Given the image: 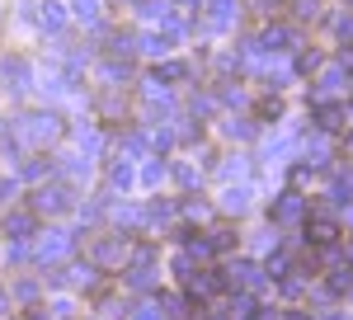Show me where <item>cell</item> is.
Here are the masks:
<instances>
[{"label":"cell","mask_w":353,"mask_h":320,"mask_svg":"<svg viewBox=\"0 0 353 320\" xmlns=\"http://www.w3.org/2000/svg\"><path fill=\"white\" fill-rule=\"evenodd\" d=\"M57 132H61V118H57V113H24V118L14 123V137L28 141V146H48Z\"/></svg>","instance_id":"6da1fadb"},{"label":"cell","mask_w":353,"mask_h":320,"mask_svg":"<svg viewBox=\"0 0 353 320\" xmlns=\"http://www.w3.org/2000/svg\"><path fill=\"white\" fill-rule=\"evenodd\" d=\"M33 208H38V212H66V208H71V188L43 184V188H38V198H33Z\"/></svg>","instance_id":"7a4b0ae2"},{"label":"cell","mask_w":353,"mask_h":320,"mask_svg":"<svg viewBox=\"0 0 353 320\" xmlns=\"http://www.w3.org/2000/svg\"><path fill=\"white\" fill-rule=\"evenodd\" d=\"M0 76H5V85H10V90H28L33 71H28V61H24V57H10V61L0 66Z\"/></svg>","instance_id":"3957f363"},{"label":"cell","mask_w":353,"mask_h":320,"mask_svg":"<svg viewBox=\"0 0 353 320\" xmlns=\"http://www.w3.org/2000/svg\"><path fill=\"white\" fill-rule=\"evenodd\" d=\"M66 250H71V236H66V231H48V236L38 240V259H43V264H48V259H61Z\"/></svg>","instance_id":"277c9868"},{"label":"cell","mask_w":353,"mask_h":320,"mask_svg":"<svg viewBox=\"0 0 353 320\" xmlns=\"http://www.w3.org/2000/svg\"><path fill=\"white\" fill-rule=\"evenodd\" d=\"M254 48H264V52H292V48H297V38H292L288 28L273 24V28H264V38H259Z\"/></svg>","instance_id":"5b68a950"},{"label":"cell","mask_w":353,"mask_h":320,"mask_svg":"<svg viewBox=\"0 0 353 320\" xmlns=\"http://www.w3.org/2000/svg\"><path fill=\"white\" fill-rule=\"evenodd\" d=\"M306 236L316 240V245H334V236H339V226H334V217H311V221H306Z\"/></svg>","instance_id":"8992f818"},{"label":"cell","mask_w":353,"mask_h":320,"mask_svg":"<svg viewBox=\"0 0 353 320\" xmlns=\"http://www.w3.org/2000/svg\"><path fill=\"white\" fill-rule=\"evenodd\" d=\"M306 212V203H301V193H283L278 203H273V221H297Z\"/></svg>","instance_id":"52a82bcc"},{"label":"cell","mask_w":353,"mask_h":320,"mask_svg":"<svg viewBox=\"0 0 353 320\" xmlns=\"http://www.w3.org/2000/svg\"><path fill=\"white\" fill-rule=\"evenodd\" d=\"M189 292L203 301V297L221 292V278H217V273H189Z\"/></svg>","instance_id":"ba28073f"},{"label":"cell","mask_w":353,"mask_h":320,"mask_svg":"<svg viewBox=\"0 0 353 320\" xmlns=\"http://www.w3.org/2000/svg\"><path fill=\"white\" fill-rule=\"evenodd\" d=\"M231 278H236L241 288H259V283H264L259 264H250V259H236V264H231Z\"/></svg>","instance_id":"9c48e42d"},{"label":"cell","mask_w":353,"mask_h":320,"mask_svg":"<svg viewBox=\"0 0 353 320\" xmlns=\"http://www.w3.org/2000/svg\"><path fill=\"white\" fill-rule=\"evenodd\" d=\"M311 108H316L321 132H334V128H339V118H344V108H339V104H325V99H321V104H311Z\"/></svg>","instance_id":"30bf717a"},{"label":"cell","mask_w":353,"mask_h":320,"mask_svg":"<svg viewBox=\"0 0 353 320\" xmlns=\"http://www.w3.org/2000/svg\"><path fill=\"white\" fill-rule=\"evenodd\" d=\"M5 231H10L14 240H28V236H33V217H28V212H10V217H5Z\"/></svg>","instance_id":"8fae6325"},{"label":"cell","mask_w":353,"mask_h":320,"mask_svg":"<svg viewBox=\"0 0 353 320\" xmlns=\"http://www.w3.org/2000/svg\"><path fill=\"white\" fill-rule=\"evenodd\" d=\"M76 19L81 24H99L104 19V0H76Z\"/></svg>","instance_id":"7c38bea8"},{"label":"cell","mask_w":353,"mask_h":320,"mask_svg":"<svg viewBox=\"0 0 353 320\" xmlns=\"http://www.w3.org/2000/svg\"><path fill=\"white\" fill-rule=\"evenodd\" d=\"M170 48H174L170 33H146V38H141V52H151V57H165Z\"/></svg>","instance_id":"4fadbf2b"},{"label":"cell","mask_w":353,"mask_h":320,"mask_svg":"<svg viewBox=\"0 0 353 320\" xmlns=\"http://www.w3.org/2000/svg\"><path fill=\"white\" fill-rule=\"evenodd\" d=\"M221 208H226V212H245V208H250V188H226V193H221Z\"/></svg>","instance_id":"5bb4252c"},{"label":"cell","mask_w":353,"mask_h":320,"mask_svg":"<svg viewBox=\"0 0 353 320\" xmlns=\"http://www.w3.org/2000/svg\"><path fill=\"white\" fill-rule=\"evenodd\" d=\"M94 254H99V264H123V254H128V245H123V240H104V245H99Z\"/></svg>","instance_id":"9a60e30c"},{"label":"cell","mask_w":353,"mask_h":320,"mask_svg":"<svg viewBox=\"0 0 353 320\" xmlns=\"http://www.w3.org/2000/svg\"><path fill=\"white\" fill-rule=\"evenodd\" d=\"M109 184L118 188V193H128V188H132V165H128V160H118V165L109 170Z\"/></svg>","instance_id":"2e32d148"},{"label":"cell","mask_w":353,"mask_h":320,"mask_svg":"<svg viewBox=\"0 0 353 320\" xmlns=\"http://www.w3.org/2000/svg\"><path fill=\"white\" fill-rule=\"evenodd\" d=\"M38 24L48 28V33H57V28L66 24V14H61V5H52V0H48V5H43V14H38Z\"/></svg>","instance_id":"e0dca14e"},{"label":"cell","mask_w":353,"mask_h":320,"mask_svg":"<svg viewBox=\"0 0 353 320\" xmlns=\"http://www.w3.org/2000/svg\"><path fill=\"white\" fill-rule=\"evenodd\" d=\"M330 198H334L339 208H349V198H353V174H339V179L330 184Z\"/></svg>","instance_id":"ac0fdd59"},{"label":"cell","mask_w":353,"mask_h":320,"mask_svg":"<svg viewBox=\"0 0 353 320\" xmlns=\"http://www.w3.org/2000/svg\"><path fill=\"white\" fill-rule=\"evenodd\" d=\"M254 132H259V128H254L250 118H231V123H226V137H241V141H250Z\"/></svg>","instance_id":"d6986e66"},{"label":"cell","mask_w":353,"mask_h":320,"mask_svg":"<svg viewBox=\"0 0 353 320\" xmlns=\"http://www.w3.org/2000/svg\"><path fill=\"white\" fill-rule=\"evenodd\" d=\"M161 179H165V160H151V165L141 170V184H146V188H156Z\"/></svg>","instance_id":"ffe728a7"},{"label":"cell","mask_w":353,"mask_h":320,"mask_svg":"<svg viewBox=\"0 0 353 320\" xmlns=\"http://www.w3.org/2000/svg\"><path fill=\"white\" fill-rule=\"evenodd\" d=\"M184 76H189V66H184V61H170V66L156 71V80H184Z\"/></svg>","instance_id":"44dd1931"},{"label":"cell","mask_w":353,"mask_h":320,"mask_svg":"<svg viewBox=\"0 0 353 320\" xmlns=\"http://www.w3.org/2000/svg\"><path fill=\"white\" fill-rule=\"evenodd\" d=\"M245 174V160L236 156V160H226V165H221V179H241Z\"/></svg>","instance_id":"7402d4cb"},{"label":"cell","mask_w":353,"mask_h":320,"mask_svg":"<svg viewBox=\"0 0 353 320\" xmlns=\"http://www.w3.org/2000/svg\"><path fill=\"white\" fill-rule=\"evenodd\" d=\"M208 254H212L208 240H189V259H208Z\"/></svg>","instance_id":"603a6c76"},{"label":"cell","mask_w":353,"mask_h":320,"mask_svg":"<svg viewBox=\"0 0 353 320\" xmlns=\"http://www.w3.org/2000/svg\"><path fill=\"white\" fill-rule=\"evenodd\" d=\"M316 10H321L316 0H297V14H301V19H316Z\"/></svg>","instance_id":"cb8c5ba5"},{"label":"cell","mask_w":353,"mask_h":320,"mask_svg":"<svg viewBox=\"0 0 353 320\" xmlns=\"http://www.w3.org/2000/svg\"><path fill=\"white\" fill-rule=\"evenodd\" d=\"M334 28H339L344 38H353V14H339V19H334Z\"/></svg>","instance_id":"d4e9b609"},{"label":"cell","mask_w":353,"mask_h":320,"mask_svg":"<svg viewBox=\"0 0 353 320\" xmlns=\"http://www.w3.org/2000/svg\"><path fill=\"white\" fill-rule=\"evenodd\" d=\"M179 184H198V170L193 165H179Z\"/></svg>","instance_id":"484cf974"},{"label":"cell","mask_w":353,"mask_h":320,"mask_svg":"<svg viewBox=\"0 0 353 320\" xmlns=\"http://www.w3.org/2000/svg\"><path fill=\"white\" fill-rule=\"evenodd\" d=\"M123 146H128V156H141V146H146V141H141V137L132 132V137H128V141H123Z\"/></svg>","instance_id":"4316f807"},{"label":"cell","mask_w":353,"mask_h":320,"mask_svg":"<svg viewBox=\"0 0 353 320\" xmlns=\"http://www.w3.org/2000/svg\"><path fill=\"white\" fill-rule=\"evenodd\" d=\"M259 113H264V118H278V113H283V104H278V99H264V108H259Z\"/></svg>","instance_id":"83f0119b"},{"label":"cell","mask_w":353,"mask_h":320,"mask_svg":"<svg viewBox=\"0 0 353 320\" xmlns=\"http://www.w3.org/2000/svg\"><path fill=\"white\" fill-rule=\"evenodd\" d=\"M132 320H165V316H161V311H156V306H141V311H137Z\"/></svg>","instance_id":"f1b7e54d"},{"label":"cell","mask_w":353,"mask_h":320,"mask_svg":"<svg viewBox=\"0 0 353 320\" xmlns=\"http://www.w3.org/2000/svg\"><path fill=\"white\" fill-rule=\"evenodd\" d=\"M14 193H19V184H14V179H0V198H14Z\"/></svg>","instance_id":"f546056e"},{"label":"cell","mask_w":353,"mask_h":320,"mask_svg":"<svg viewBox=\"0 0 353 320\" xmlns=\"http://www.w3.org/2000/svg\"><path fill=\"white\" fill-rule=\"evenodd\" d=\"M203 320H231V316H221V311H212V316H203Z\"/></svg>","instance_id":"4dcf8cb0"}]
</instances>
